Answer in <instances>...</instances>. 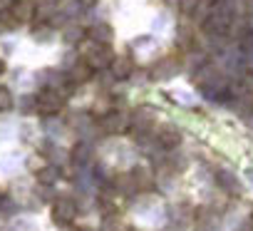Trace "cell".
<instances>
[{
  "label": "cell",
  "instance_id": "6da1fadb",
  "mask_svg": "<svg viewBox=\"0 0 253 231\" xmlns=\"http://www.w3.org/2000/svg\"><path fill=\"white\" fill-rule=\"evenodd\" d=\"M65 104V97L60 90H52V87H45L35 94V112L42 114V117H50V114H57Z\"/></svg>",
  "mask_w": 253,
  "mask_h": 231
},
{
  "label": "cell",
  "instance_id": "7a4b0ae2",
  "mask_svg": "<svg viewBox=\"0 0 253 231\" xmlns=\"http://www.w3.org/2000/svg\"><path fill=\"white\" fill-rule=\"evenodd\" d=\"M99 127L107 135H122V132L129 130V114H126L124 109H112L99 120Z\"/></svg>",
  "mask_w": 253,
  "mask_h": 231
},
{
  "label": "cell",
  "instance_id": "3957f363",
  "mask_svg": "<svg viewBox=\"0 0 253 231\" xmlns=\"http://www.w3.org/2000/svg\"><path fill=\"white\" fill-rule=\"evenodd\" d=\"M107 72H109V77L114 82H124V80H129L134 75V60L129 55H114L109 67H107Z\"/></svg>",
  "mask_w": 253,
  "mask_h": 231
},
{
  "label": "cell",
  "instance_id": "277c9868",
  "mask_svg": "<svg viewBox=\"0 0 253 231\" xmlns=\"http://www.w3.org/2000/svg\"><path fill=\"white\" fill-rule=\"evenodd\" d=\"M114 55H117V52L112 50V45H97V47L84 57V65H87L92 72H104V70L109 67V62H112Z\"/></svg>",
  "mask_w": 253,
  "mask_h": 231
},
{
  "label": "cell",
  "instance_id": "5b68a950",
  "mask_svg": "<svg viewBox=\"0 0 253 231\" xmlns=\"http://www.w3.org/2000/svg\"><path fill=\"white\" fill-rule=\"evenodd\" d=\"M52 221L57 224V226H70L75 219H77V204L72 201V199H57L55 204H52Z\"/></svg>",
  "mask_w": 253,
  "mask_h": 231
},
{
  "label": "cell",
  "instance_id": "8992f818",
  "mask_svg": "<svg viewBox=\"0 0 253 231\" xmlns=\"http://www.w3.org/2000/svg\"><path fill=\"white\" fill-rule=\"evenodd\" d=\"M8 13L13 15V20H15L18 25L33 23V20L38 18V8H35L33 0H13V3L8 5Z\"/></svg>",
  "mask_w": 253,
  "mask_h": 231
},
{
  "label": "cell",
  "instance_id": "52a82bcc",
  "mask_svg": "<svg viewBox=\"0 0 253 231\" xmlns=\"http://www.w3.org/2000/svg\"><path fill=\"white\" fill-rule=\"evenodd\" d=\"M84 38L92 40L94 45H112L114 40V28L109 23H97L92 28H84Z\"/></svg>",
  "mask_w": 253,
  "mask_h": 231
},
{
  "label": "cell",
  "instance_id": "ba28073f",
  "mask_svg": "<svg viewBox=\"0 0 253 231\" xmlns=\"http://www.w3.org/2000/svg\"><path fill=\"white\" fill-rule=\"evenodd\" d=\"M179 70H181L179 57H162V60L152 67V80H169V77H176Z\"/></svg>",
  "mask_w": 253,
  "mask_h": 231
},
{
  "label": "cell",
  "instance_id": "9c48e42d",
  "mask_svg": "<svg viewBox=\"0 0 253 231\" xmlns=\"http://www.w3.org/2000/svg\"><path fill=\"white\" fill-rule=\"evenodd\" d=\"M154 139H157V144H159L162 149H176V147L181 144V132H179L176 127H171V125H164V127L157 130Z\"/></svg>",
  "mask_w": 253,
  "mask_h": 231
},
{
  "label": "cell",
  "instance_id": "30bf717a",
  "mask_svg": "<svg viewBox=\"0 0 253 231\" xmlns=\"http://www.w3.org/2000/svg\"><path fill=\"white\" fill-rule=\"evenodd\" d=\"M65 77H67V82L75 87V85H84V82H89V80L94 77V72H92V70L84 65V60H82V62H75V65L67 70Z\"/></svg>",
  "mask_w": 253,
  "mask_h": 231
},
{
  "label": "cell",
  "instance_id": "8fae6325",
  "mask_svg": "<svg viewBox=\"0 0 253 231\" xmlns=\"http://www.w3.org/2000/svg\"><path fill=\"white\" fill-rule=\"evenodd\" d=\"M60 177H62V172L55 167V164H47L45 169H40L38 174H35V179H38V184L40 186H45V189H50V186H55L57 182H60Z\"/></svg>",
  "mask_w": 253,
  "mask_h": 231
},
{
  "label": "cell",
  "instance_id": "7c38bea8",
  "mask_svg": "<svg viewBox=\"0 0 253 231\" xmlns=\"http://www.w3.org/2000/svg\"><path fill=\"white\" fill-rule=\"evenodd\" d=\"M62 40H65L67 45H80V43L84 40V28L77 25V23H67V25L62 28Z\"/></svg>",
  "mask_w": 253,
  "mask_h": 231
},
{
  "label": "cell",
  "instance_id": "4fadbf2b",
  "mask_svg": "<svg viewBox=\"0 0 253 231\" xmlns=\"http://www.w3.org/2000/svg\"><path fill=\"white\" fill-rule=\"evenodd\" d=\"M114 109V99L109 97V94H102L99 99H94V104H92V114H94V117H104V114L107 112H112Z\"/></svg>",
  "mask_w": 253,
  "mask_h": 231
},
{
  "label": "cell",
  "instance_id": "5bb4252c",
  "mask_svg": "<svg viewBox=\"0 0 253 231\" xmlns=\"http://www.w3.org/2000/svg\"><path fill=\"white\" fill-rule=\"evenodd\" d=\"M218 186L221 189H226L228 194H241V184L236 182V177L233 174H228V172H218Z\"/></svg>",
  "mask_w": 253,
  "mask_h": 231
},
{
  "label": "cell",
  "instance_id": "9a60e30c",
  "mask_svg": "<svg viewBox=\"0 0 253 231\" xmlns=\"http://www.w3.org/2000/svg\"><path fill=\"white\" fill-rule=\"evenodd\" d=\"M132 182H134V189H149L154 179L149 177V169H144V167H137V169L132 172Z\"/></svg>",
  "mask_w": 253,
  "mask_h": 231
},
{
  "label": "cell",
  "instance_id": "2e32d148",
  "mask_svg": "<svg viewBox=\"0 0 253 231\" xmlns=\"http://www.w3.org/2000/svg\"><path fill=\"white\" fill-rule=\"evenodd\" d=\"M176 38H179V45L181 47H191L194 45V28L191 25H179Z\"/></svg>",
  "mask_w": 253,
  "mask_h": 231
},
{
  "label": "cell",
  "instance_id": "e0dca14e",
  "mask_svg": "<svg viewBox=\"0 0 253 231\" xmlns=\"http://www.w3.org/2000/svg\"><path fill=\"white\" fill-rule=\"evenodd\" d=\"M13 104H15L13 92H10L8 87L0 85V112H10V109H13Z\"/></svg>",
  "mask_w": 253,
  "mask_h": 231
},
{
  "label": "cell",
  "instance_id": "ac0fdd59",
  "mask_svg": "<svg viewBox=\"0 0 253 231\" xmlns=\"http://www.w3.org/2000/svg\"><path fill=\"white\" fill-rule=\"evenodd\" d=\"M25 164H28V169H30L33 174H38L40 169H45V167H47V159H45L42 154H30Z\"/></svg>",
  "mask_w": 253,
  "mask_h": 231
},
{
  "label": "cell",
  "instance_id": "d6986e66",
  "mask_svg": "<svg viewBox=\"0 0 253 231\" xmlns=\"http://www.w3.org/2000/svg\"><path fill=\"white\" fill-rule=\"evenodd\" d=\"M87 157H89V144L87 142H77L75 149H72V159L75 162H87Z\"/></svg>",
  "mask_w": 253,
  "mask_h": 231
},
{
  "label": "cell",
  "instance_id": "ffe728a7",
  "mask_svg": "<svg viewBox=\"0 0 253 231\" xmlns=\"http://www.w3.org/2000/svg\"><path fill=\"white\" fill-rule=\"evenodd\" d=\"M199 5H201V0H179V8L184 15H194Z\"/></svg>",
  "mask_w": 253,
  "mask_h": 231
},
{
  "label": "cell",
  "instance_id": "44dd1931",
  "mask_svg": "<svg viewBox=\"0 0 253 231\" xmlns=\"http://www.w3.org/2000/svg\"><path fill=\"white\" fill-rule=\"evenodd\" d=\"M0 25H3V28H8V30L18 28V23L13 20V15H10L8 10H3V13H0Z\"/></svg>",
  "mask_w": 253,
  "mask_h": 231
},
{
  "label": "cell",
  "instance_id": "7402d4cb",
  "mask_svg": "<svg viewBox=\"0 0 253 231\" xmlns=\"http://www.w3.org/2000/svg\"><path fill=\"white\" fill-rule=\"evenodd\" d=\"M243 87H246V92H251V90H253V70L243 75Z\"/></svg>",
  "mask_w": 253,
  "mask_h": 231
},
{
  "label": "cell",
  "instance_id": "603a6c76",
  "mask_svg": "<svg viewBox=\"0 0 253 231\" xmlns=\"http://www.w3.org/2000/svg\"><path fill=\"white\" fill-rule=\"evenodd\" d=\"M5 70H8V65H5V60H3V57H0V75H3Z\"/></svg>",
  "mask_w": 253,
  "mask_h": 231
},
{
  "label": "cell",
  "instance_id": "cb8c5ba5",
  "mask_svg": "<svg viewBox=\"0 0 253 231\" xmlns=\"http://www.w3.org/2000/svg\"><path fill=\"white\" fill-rule=\"evenodd\" d=\"M206 3H218V0H206Z\"/></svg>",
  "mask_w": 253,
  "mask_h": 231
}]
</instances>
